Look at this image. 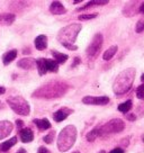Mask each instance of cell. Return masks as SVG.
I'll return each instance as SVG.
<instances>
[{"mask_svg":"<svg viewBox=\"0 0 144 153\" xmlns=\"http://www.w3.org/2000/svg\"><path fill=\"white\" fill-rule=\"evenodd\" d=\"M69 89L70 86L65 81H50L37 88L32 94V97L39 99H56L63 97Z\"/></svg>","mask_w":144,"mask_h":153,"instance_id":"6da1fadb","label":"cell"},{"mask_svg":"<svg viewBox=\"0 0 144 153\" xmlns=\"http://www.w3.org/2000/svg\"><path fill=\"white\" fill-rule=\"evenodd\" d=\"M136 70L134 68H128L118 73L113 83V91L116 96H123L131 90L135 80Z\"/></svg>","mask_w":144,"mask_h":153,"instance_id":"7a4b0ae2","label":"cell"},{"mask_svg":"<svg viewBox=\"0 0 144 153\" xmlns=\"http://www.w3.org/2000/svg\"><path fill=\"white\" fill-rule=\"evenodd\" d=\"M77 127L74 125H67L58 136V149L60 152H68L77 141Z\"/></svg>","mask_w":144,"mask_h":153,"instance_id":"3957f363","label":"cell"},{"mask_svg":"<svg viewBox=\"0 0 144 153\" xmlns=\"http://www.w3.org/2000/svg\"><path fill=\"white\" fill-rule=\"evenodd\" d=\"M82 25L79 23H72V24L68 25L65 27H63L59 30L56 39L60 42L61 45L65 46V45H74L77 37L79 33L81 32Z\"/></svg>","mask_w":144,"mask_h":153,"instance_id":"277c9868","label":"cell"},{"mask_svg":"<svg viewBox=\"0 0 144 153\" xmlns=\"http://www.w3.org/2000/svg\"><path fill=\"white\" fill-rule=\"evenodd\" d=\"M7 104L16 114L28 116L30 114V106L23 96H11L7 98Z\"/></svg>","mask_w":144,"mask_h":153,"instance_id":"5b68a950","label":"cell"},{"mask_svg":"<svg viewBox=\"0 0 144 153\" xmlns=\"http://www.w3.org/2000/svg\"><path fill=\"white\" fill-rule=\"evenodd\" d=\"M125 129V123L120 118H113L105 125L100 126V136H107L111 134H117Z\"/></svg>","mask_w":144,"mask_h":153,"instance_id":"8992f818","label":"cell"},{"mask_svg":"<svg viewBox=\"0 0 144 153\" xmlns=\"http://www.w3.org/2000/svg\"><path fill=\"white\" fill-rule=\"evenodd\" d=\"M102 43H104V37L100 33H97L94 37H92L90 44L88 45V48L86 50V54L90 59H95V57L98 56V54L100 52L101 46H102Z\"/></svg>","mask_w":144,"mask_h":153,"instance_id":"52a82bcc","label":"cell"},{"mask_svg":"<svg viewBox=\"0 0 144 153\" xmlns=\"http://www.w3.org/2000/svg\"><path fill=\"white\" fill-rule=\"evenodd\" d=\"M111 101L109 97L107 96H99V97H95V96H86L82 98V102L86 105H94V106H104L107 105Z\"/></svg>","mask_w":144,"mask_h":153,"instance_id":"ba28073f","label":"cell"},{"mask_svg":"<svg viewBox=\"0 0 144 153\" xmlns=\"http://www.w3.org/2000/svg\"><path fill=\"white\" fill-rule=\"evenodd\" d=\"M14 129V124L10 120H0V141L9 136Z\"/></svg>","mask_w":144,"mask_h":153,"instance_id":"9c48e42d","label":"cell"},{"mask_svg":"<svg viewBox=\"0 0 144 153\" xmlns=\"http://www.w3.org/2000/svg\"><path fill=\"white\" fill-rule=\"evenodd\" d=\"M73 113V109L71 108H68V107H62L60 108L59 110H56L54 114H53V120H55L56 123H60L62 120H67L69 117V115Z\"/></svg>","mask_w":144,"mask_h":153,"instance_id":"30bf717a","label":"cell"},{"mask_svg":"<svg viewBox=\"0 0 144 153\" xmlns=\"http://www.w3.org/2000/svg\"><path fill=\"white\" fill-rule=\"evenodd\" d=\"M17 67L22 68L24 70H34L36 68V60L33 57H24L18 61Z\"/></svg>","mask_w":144,"mask_h":153,"instance_id":"8fae6325","label":"cell"},{"mask_svg":"<svg viewBox=\"0 0 144 153\" xmlns=\"http://www.w3.org/2000/svg\"><path fill=\"white\" fill-rule=\"evenodd\" d=\"M19 137L23 143H30L34 140V133L32 128L29 127H23L19 131Z\"/></svg>","mask_w":144,"mask_h":153,"instance_id":"7c38bea8","label":"cell"},{"mask_svg":"<svg viewBox=\"0 0 144 153\" xmlns=\"http://www.w3.org/2000/svg\"><path fill=\"white\" fill-rule=\"evenodd\" d=\"M50 13L52 15L60 16V15H64L67 13V8L60 1H53L50 6Z\"/></svg>","mask_w":144,"mask_h":153,"instance_id":"4fadbf2b","label":"cell"},{"mask_svg":"<svg viewBox=\"0 0 144 153\" xmlns=\"http://www.w3.org/2000/svg\"><path fill=\"white\" fill-rule=\"evenodd\" d=\"M137 2H131L128 5L125 6V8L123 9V14L126 17H133L135 15L139 13L140 6H136Z\"/></svg>","mask_w":144,"mask_h":153,"instance_id":"5bb4252c","label":"cell"},{"mask_svg":"<svg viewBox=\"0 0 144 153\" xmlns=\"http://www.w3.org/2000/svg\"><path fill=\"white\" fill-rule=\"evenodd\" d=\"M34 45L39 51H43L48 48V36L46 35H39L34 39Z\"/></svg>","mask_w":144,"mask_h":153,"instance_id":"9a60e30c","label":"cell"},{"mask_svg":"<svg viewBox=\"0 0 144 153\" xmlns=\"http://www.w3.org/2000/svg\"><path fill=\"white\" fill-rule=\"evenodd\" d=\"M16 20L15 14H1L0 15V26H10Z\"/></svg>","mask_w":144,"mask_h":153,"instance_id":"2e32d148","label":"cell"},{"mask_svg":"<svg viewBox=\"0 0 144 153\" xmlns=\"http://www.w3.org/2000/svg\"><path fill=\"white\" fill-rule=\"evenodd\" d=\"M17 50H10L8 52H6L4 55H2V63H4V65H8L10 63L13 62L14 60H16V57H17Z\"/></svg>","mask_w":144,"mask_h":153,"instance_id":"e0dca14e","label":"cell"},{"mask_svg":"<svg viewBox=\"0 0 144 153\" xmlns=\"http://www.w3.org/2000/svg\"><path fill=\"white\" fill-rule=\"evenodd\" d=\"M109 1L108 0H92V1H89V2H87L85 6H82V7H79L77 8V11H81V10H86L88 8H91V7H96V6H105L107 5Z\"/></svg>","mask_w":144,"mask_h":153,"instance_id":"ac0fdd59","label":"cell"},{"mask_svg":"<svg viewBox=\"0 0 144 153\" xmlns=\"http://www.w3.org/2000/svg\"><path fill=\"white\" fill-rule=\"evenodd\" d=\"M33 123L36 126L39 131H45V129L51 128V123L48 118H42V120H39V118H34Z\"/></svg>","mask_w":144,"mask_h":153,"instance_id":"d6986e66","label":"cell"},{"mask_svg":"<svg viewBox=\"0 0 144 153\" xmlns=\"http://www.w3.org/2000/svg\"><path fill=\"white\" fill-rule=\"evenodd\" d=\"M44 64H45V69L48 72L56 73L59 71V64L53 59H44Z\"/></svg>","mask_w":144,"mask_h":153,"instance_id":"ffe728a7","label":"cell"},{"mask_svg":"<svg viewBox=\"0 0 144 153\" xmlns=\"http://www.w3.org/2000/svg\"><path fill=\"white\" fill-rule=\"evenodd\" d=\"M52 55H53V60L55 61V62L58 63V64H64V63L68 61V59H69V56H68V54H64V53H60L58 52V51H55V50H53L52 52Z\"/></svg>","mask_w":144,"mask_h":153,"instance_id":"44dd1931","label":"cell"},{"mask_svg":"<svg viewBox=\"0 0 144 153\" xmlns=\"http://www.w3.org/2000/svg\"><path fill=\"white\" fill-rule=\"evenodd\" d=\"M17 143V136H13L11 139H9L8 141H5L0 144V151L1 152H7L9 151V149H11L15 144Z\"/></svg>","mask_w":144,"mask_h":153,"instance_id":"7402d4cb","label":"cell"},{"mask_svg":"<svg viewBox=\"0 0 144 153\" xmlns=\"http://www.w3.org/2000/svg\"><path fill=\"white\" fill-rule=\"evenodd\" d=\"M100 136V126H97L95 128H92L90 132H88L86 135V139L88 142H94L97 137Z\"/></svg>","mask_w":144,"mask_h":153,"instance_id":"603a6c76","label":"cell"},{"mask_svg":"<svg viewBox=\"0 0 144 153\" xmlns=\"http://www.w3.org/2000/svg\"><path fill=\"white\" fill-rule=\"evenodd\" d=\"M117 51H118V46H117V45H113V46H111L107 51H105L104 55H102V59H104L105 61H109V60H111V59L114 57V55L117 53Z\"/></svg>","mask_w":144,"mask_h":153,"instance_id":"cb8c5ba5","label":"cell"},{"mask_svg":"<svg viewBox=\"0 0 144 153\" xmlns=\"http://www.w3.org/2000/svg\"><path fill=\"white\" fill-rule=\"evenodd\" d=\"M132 107H133V102H132V100H126V101H124V102L120 104L118 107H117V109L120 110V113L127 114V113L132 109Z\"/></svg>","mask_w":144,"mask_h":153,"instance_id":"d4e9b609","label":"cell"},{"mask_svg":"<svg viewBox=\"0 0 144 153\" xmlns=\"http://www.w3.org/2000/svg\"><path fill=\"white\" fill-rule=\"evenodd\" d=\"M36 69L39 71V76H45L48 73L46 69H45V64H44V57H39L36 60Z\"/></svg>","mask_w":144,"mask_h":153,"instance_id":"484cf974","label":"cell"},{"mask_svg":"<svg viewBox=\"0 0 144 153\" xmlns=\"http://www.w3.org/2000/svg\"><path fill=\"white\" fill-rule=\"evenodd\" d=\"M98 14L97 13H92V14H83V15H79L78 16V19L79 20H90V19L96 18Z\"/></svg>","mask_w":144,"mask_h":153,"instance_id":"4316f807","label":"cell"},{"mask_svg":"<svg viewBox=\"0 0 144 153\" xmlns=\"http://www.w3.org/2000/svg\"><path fill=\"white\" fill-rule=\"evenodd\" d=\"M136 97L141 99V100H144V83L143 85H140L136 89Z\"/></svg>","mask_w":144,"mask_h":153,"instance_id":"83f0119b","label":"cell"},{"mask_svg":"<svg viewBox=\"0 0 144 153\" xmlns=\"http://www.w3.org/2000/svg\"><path fill=\"white\" fill-rule=\"evenodd\" d=\"M54 136H55V133L54 132H50L48 135H45L43 137V141L46 144H51L53 142V140H54Z\"/></svg>","mask_w":144,"mask_h":153,"instance_id":"f1b7e54d","label":"cell"},{"mask_svg":"<svg viewBox=\"0 0 144 153\" xmlns=\"http://www.w3.org/2000/svg\"><path fill=\"white\" fill-rule=\"evenodd\" d=\"M135 32L137 34L142 33V32H144V20H139L137 22V24H136V26H135Z\"/></svg>","mask_w":144,"mask_h":153,"instance_id":"f546056e","label":"cell"},{"mask_svg":"<svg viewBox=\"0 0 144 153\" xmlns=\"http://www.w3.org/2000/svg\"><path fill=\"white\" fill-rule=\"evenodd\" d=\"M136 114L139 115L140 117H144V102L140 104L136 108Z\"/></svg>","mask_w":144,"mask_h":153,"instance_id":"4dcf8cb0","label":"cell"},{"mask_svg":"<svg viewBox=\"0 0 144 153\" xmlns=\"http://www.w3.org/2000/svg\"><path fill=\"white\" fill-rule=\"evenodd\" d=\"M130 141H131V136H126V137L120 140V145H122V149L127 148V146H128V144H130Z\"/></svg>","mask_w":144,"mask_h":153,"instance_id":"1f68e13d","label":"cell"},{"mask_svg":"<svg viewBox=\"0 0 144 153\" xmlns=\"http://www.w3.org/2000/svg\"><path fill=\"white\" fill-rule=\"evenodd\" d=\"M80 63H81V59H80L79 56H76L74 59H73V62L71 63V65H70V68H71V69H73V68L78 67V65H79Z\"/></svg>","mask_w":144,"mask_h":153,"instance_id":"d6a6232c","label":"cell"},{"mask_svg":"<svg viewBox=\"0 0 144 153\" xmlns=\"http://www.w3.org/2000/svg\"><path fill=\"white\" fill-rule=\"evenodd\" d=\"M125 117H126V120H131V122H135V120H136V115L132 114V113H131V114H128V113L125 114Z\"/></svg>","mask_w":144,"mask_h":153,"instance_id":"836d02e7","label":"cell"},{"mask_svg":"<svg viewBox=\"0 0 144 153\" xmlns=\"http://www.w3.org/2000/svg\"><path fill=\"white\" fill-rule=\"evenodd\" d=\"M37 153H51V151L45 146H39V150H37Z\"/></svg>","mask_w":144,"mask_h":153,"instance_id":"e575fe53","label":"cell"},{"mask_svg":"<svg viewBox=\"0 0 144 153\" xmlns=\"http://www.w3.org/2000/svg\"><path fill=\"white\" fill-rule=\"evenodd\" d=\"M109 153H124V149H122V148H115V149H113L111 152Z\"/></svg>","mask_w":144,"mask_h":153,"instance_id":"d590c367","label":"cell"},{"mask_svg":"<svg viewBox=\"0 0 144 153\" xmlns=\"http://www.w3.org/2000/svg\"><path fill=\"white\" fill-rule=\"evenodd\" d=\"M16 124H17V128H19V131L23 128V125H24V122L22 120H16Z\"/></svg>","mask_w":144,"mask_h":153,"instance_id":"8d00e7d4","label":"cell"},{"mask_svg":"<svg viewBox=\"0 0 144 153\" xmlns=\"http://www.w3.org/2000/svg\"><path fill=\"white\" fill-rule=\"evenodd\" d=\"M64 48H67L68 50H70V51H77L78 50L77 45H65Z\"/></svg>","mask_w":144,"mask_h":153,"instance_id":"74e56055","label":"cell"},{"mask_svg":"<svg viewBox=\"0 0 144 153\" xmlns=\"http://www.w3.org/2000/svg\"><path fill=\"white\" fill-rule=\"evenodd\" d=\"M139 13H142V14H144V2H142V4H141V5H140Z\"/></svg>","mask_w":144,"mask_h":153,"instance_id":"f35d334b","label":"cell"},{"mask_svg":"<svg viewBox=\"0 0 144 153\" xmlns=\"http://www.w3.org/2000/svg\"><path fill=\"white\" fill-rule=\"evenodd\" d=\"M6 92V88L2 86H0V95H2V94H5Z\"/></svg>","mask_w":144,"mask_h":153,"instance_id":"ab89813d","label":"cell"},{"mask_svg":"<svg viewBox=\"0 0 144 153\" xmlns=\"http://www.w3.org/2000/svg\"><path fill=\"white\" fill-rule=\"evenodd\" d=\"M5 108H6V105L4 104V102H2V101L0 100V110H1V109H5Z\"/></svg>","mask_w":144,"mask_h":153,"instance_id":"60d3db41","label":"cell"},{"mask_svg":"<svg viewBox=\"0 0 144 153\" xmlns=\"http://www.w3.org/2000/svg\"><path fill=\"white\" fill-rule=\"evenodd\" d=\"M16 153H27V152H26V150H25V149L20 148L19 150H18V151H17Z\"/></svg>","mask_w":144,"mask_h":153,"instance_id":"b9f144b4","label":"cell"},{"mask_svg":"<svg viewBox=\"0 0 144 153\" xmlns=\"http://www.w3.org/2000/svg\"><path fill=\"white\" fill-rule=\"evenodd\" d=\"M80 2H81V0H77V1H73V4H74V5H77V4H80Z\"/></svg>","mask_w":144,"mask_h":153,"instance_id":"7bdbcfd3","label":"cell"},{"mask_svg":"<svg viewBox=\"0 0 144 153\" xmlns=\"http://www.w3.org/2000/svg\"><path fill=\"white\" fill-rule=\"evenodd\" d=\"M141 80H142V81L144 82V73L142 74V76H141Z\"/></svg>","mask_w":144,"mask_h":153,"instance_id":"ee69618b","label":"cell"},{"mask_svg":"<svg viewBox=\"0 0 144 153\" xmlns=\"http://www.w3.org/2000/svg\"><path fill=\"white\" fill-rule=\"evenodd\" d=\"M98 153H106V151H105V150H100V151H99Z\"/></svg>","mask_w":144,"mask_h":153,"instance_id":"f6af8a7d","label":"cell"},{"mask_svg":"<svg viewBox=\"0 0 144 153\" xmlns=\"http://www.w3.org/2000/svg\"><path fill=\"white\" fill-rule=\"evenodd\" d=\"M72 153H80L79 151H74V152H72Z\"/></svg>","mask_w":144,"mask_h":153,"instance_id":"bcb514c9","label":"cell"},{"mask_svg":"<svg viewBox=\"0 0 144 153\" xmlns=\"http://www.w3.org/2000/svg\"><path fill=\"white\" fill-rule=\"evenodd\" d=\"M142 141H143V142H144V135H143V136H142Z\"/></svg>","mask_w":144,"mask_h":153,"instance_id":"7dc6e473","label":"cell"}]
</instances>
